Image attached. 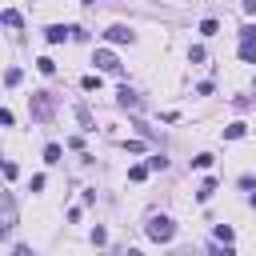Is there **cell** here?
Wrapping results in <instances>:
<instances>
[{"instance_id":"6da1fadb","label":"cell","mask_w":256,"mask_h":256,"mask_svg":"<svg viewBox=\"0 0 256 256\" xmlns=\"http://www.w3.org/2000/svg\"><path fill=\"white\" fill-rule=\"evenodd\" d=\"M28 108H32V116H36L40 124H48V120L56 116V100H52V92H32V96H28Z\"/></svg>"},{"instance_id":"7a4b0ae2","label":"cell","mask_w":256,"mask_h":256,"mask_svg":"<svg viewBox=\"0 0 256 256\" xmlns=\"http://www.w3.org/2000/svg\"><path fill=\"white\" fill-rule=\"evenodd\" d=\"M144 232H148L152 240H160V244H168V240L176 236V224H172V216H148V224H144Z\"/></svg>"},{"instance_id":"3957f363","label":"cell","mask_w":256,"mask_h":256,"mask_svg":"<svg viewBox=\"0 0 256 256\" xmlns=\"http://www.w3.org/2000/svg\"><path fill=\"white\" fill-rule=\"evenodd\" d=\"M92 64H96L100 72H112V76H120V60H116V52H108V48H96Z\"/></svg>"},{"instance_id":"277c9868","label":"cell","mask_w":256,"mask_h":256,"mask_svg":"<svg viewBox=\"0 0 256 256\" xmlns=\"http://www.w3.org/2000/svg\"><path fill=\"white\" fill-rule=\"evenodd\" d=\"M104 36H108L112 44H132V40H136V32H132L128 24H112V28L104 32Z\"/></svg>"},{"instance_id":"5b68a950","label":"cell","mask_w":256,"mask_h":256,"mask_svg":"<svg viewBox=\"0 0 256 256\" xmlns=\"http://www.w3.org/2000/svg\"><path fill=\"white\" fill-rule=\"evenodd\" d=\"M68 36H72L68 24H48V28H44V40H48V44H64Z\"/></svg>"},{"instance_id":"8992f818","label":"cell","mask_w":256,"mask_h":256,"mask_svg":"<svg viewBox=\"0 0 256 256\" xmlns=\"http://www.w3.org/2000/svg\"><path fill=\"white\" fill-rule=\"evenodd\" d=\"M116 100H120V108H132V112H136V108H144V100H140V96H136V92H132L128 84H124V88L116 92Z\"/></svg>"},{"instance_id":"52a82bcc","label":"cell","mask_w":256,"mask_h":256,"mask_svg":"<svg viewBox=\"0 0 256 256\" xmlns=\"http://www.w3.org/2000/svg\"><path fill=\"white\" fill-rule=\"evenodd\" d=\"M0 24H8V28H20V24H24V16H20L16 8H4V12H0Z\"/></svg>"},{"instance_id":"ba28073f","label":"cell","mask_w":256,"mask_h":256,"mask_svg":"<svg viewBox=\"0 0 256 256\" xmlns=\"http://www.w3.org/2000/svg\"><path fill=\"white\" fill-rule=\"evenodd\" d=\"M244 132H248V124H244V120H232V124L224 128V140H240Z\"/></svg>"},{"instance_id":"9c48e42d","label":"cell","mask_w":256,"mask_h":256,"mask_svg":"<svg viewBox=\"0 0 256 256\" xmlns=\"http://www.w3.org/2000/svg\"><path fill=\"white\" fill-rule=\"evenodd\" d=\"M240 48H256V24H244L240 28Z\"/></svg>"},{"instance_id":"30bf717a","label":"cell","mask_w":256,"mask_h":256,"mask_svg":"<svg viewBox=\"0 0 256 256\" xmlns=\"http://www.w3.org/2000/svg\"><path fill=\"white\" fill-rule=\"evenodd\" d=\"M76 120H80V128H84V132H92V128H96V124H92V112H88L84 104H76Z\"/></svg>"},{"instance_id":"8fae6325","label":"cell","mask_w":256,"mask_h":256,"mask_svg":"<svg viewBox=\"0 0 256 256\" xmlns=\"http://www.w3.org/2000/svg\"><path fill=\"white\" fill-rule=\"evenodd\" d=\"M212 196H216V180H204V184H200V192H196V200H200V204H208Z\"/></svg>"},{"instance_id":"7c38bea8","label":"cell","mask_w":256,"mask_h":256,"mask_svg":"<svg viewBox=\"0 0 256 256\" xmlns=\"http://www.w3.org/2000/svg\"><path fill=\"white\" fill-rule=\"evenodd\" d=\"M20 80H24V72H20V68H8V72H4V84H8V88H16Z\"/></svg>"},{"instance_id":"4fadbf2b","label":"cell","mask_w":256,"mask_h":256,"mask_svg":"<svg viewBox=\"0 0 256 256\" xmlns=\"http://www.w3.org/2000/svg\"><path fill=\"white\" fill-rule=\"evenodd\" d=\"M60 156H64L60 144H48V148H44V160H48V164H60Z\"/></svg>"},{"instance_id":"5bb4252c","label":"cell","mask_w":256,"mask_h":256,"mask_svg":"<svg viewBox=\"0 0 256 256\" xmlns=\"http://www.w3.org/2000/svg\"><path fill=\"white\" fill-rule=\"evenodd\" d=\"M164 168H168V160H164L160 152H156V156H148V172H164Z\"/></svg>"},{"instance_id":"9a60e30c","label":"cell","mask_w":256,"mask_h":256,"mask_svg":"<svg viewBox=\"0 0 256 256\" xmlns=\"http://www.w3.org/2000/svg\"><path fill=\"white\" fill-rule=\"evenodd\" d=\"M144 176H148V164H132V168H128V180H136V184H140Z\"/></svg>"},{"instance_id":"2e32d148","label":"cell","mask_w":256,"mask_h":256,"mask_svg":"<svg viewBox=\"0 0 256 256\" xmlns=\"http://www.w3.org/2000/svg\"><path fill=\"white\" fill-rule=\"evenodd\" d=\"M36 68H40L44 76H52V72H56V60H48V56H40V60H36Z\"/></svg>"},{"instance_id":"e0dca14e","label":"cell","mask_w":256,"mask_h":256,"mask_svg":"<svg viewBox=\"0 0 256 256\" xmlns=\"http://www.w3.org/2000/svg\"><path fill=\"white\" fill-rule=\"evenodd\" d=\"M232 236H236V232H232L228 224H216V240H224V244H232Z\"/></svg>"},{"instance_id":"ac0fdd59","label":"cell","mask_w":256,"mask_h":256,"mask_svg":"<svg viewBox=\"0 0 256 256\" xmlns=\"http://www.w3.org/2000/svg\"><path fill=\"white\" fill-rule=\"evenodd\" d=\"M216 28H220L216 20H200V36H216Z\"/></svg>"},{"instance_id":"d6986e66","label":"cell","mask_w":256,"mask_h":256,"mask_svg":"<svg viewBox=\"0 0 256 256\" xmlns=\"http://www.w3.org/2000/svg\"><path fill=\"white\" fill-rule=\"evenodd\" d=\"M80 88H84V92H92V88H100V76H84V80H80Z\"/></svg>"},{"instance_id":"ffe728a7","label":"cell","mask_w":256,"mask_h":256,"mask_svg":"<svg viewBox=\"0 0 256 256\" xmlns=\"http://www.w3.org/2000/svg\"><path fill=\"white\" fill-rule=\"evenodd\" d=\"M0 172H4V176H8V180H16V172H20V168H16V164H12V160H4V164H0Z\"/></svg>"},{"instance_id":"44dd1931","label":"cell","mask_w":256,"mask_h":256,"mask_svg":"<svg viewBox=\"0 0 256 256\" xmlns=\"http://www.w3.org/2000/svg\"><path fill=\"white\" fill-rule=\"evenodd\" d=\"M192 164H196V168H212V156H208V152H200V156H196Z\"/></svg>"},{"instance_id":"7402d4cb","label":"cell","mask_w":256,"mask_h":256,"mask_svg":"<svg viewBox=\"0 0 256 256\" xmlns=\"http://www.w3.org/2000/svg\"><path fill=\"white\" fill-rule=\"evenodd\" d=\"M240 8H244V12L252 16V12H256V0H240Z\"/></svg>"},{"instance_id":"603a6c76","label":"cell","mask_w":256,"mask_h":256,"mask_svg":"<svg viewBox=\"0 0 256 256\" xmlns=\"http://www.w3.org/2000/svg\"><path fill=\"white\" fill-rule=\"evenodd\" d=\"M12 256H32V248H28V244H20V248H16Z\"/></svg>"},{"instance_id":"cb8c5ba5","label":"cell","mask_w":256,"mask_h":256,"mask_svg":"<svg viewBox=\"0 0 256 256\" xmlns=\"http://www.w3.org/2000/svg\"><path fill=\"white\" fill-rule=\"evenodd\" d=\"M128 256H144V252H140V248H128Z\"/></svg>"},{"instance_id":"d4e9b609","label":"cell","mask_w":256,"mask_h":256,"mask_svg":"<svg viewBox=\"0 0 256 256\" xmlns=\"http://www.w3.org/2000/svg\"><path fill=\"white\" fill-rule=\"evenodd\" d=\"M248 204H252V208H256V192H252V196H248Z\"/></svg>"},{"instance_id":"484cf974","label":"cell","mask_w":256,"mask_h":256,"mask_svg":"<svg viewBox=\"0 0 256 256\" xmlns=\"http://www.w3.org/2000/svg\"><path fill=\"white\" fill-rule=\"evenodd\" d=\"M84 4H96V0H84Z\"/></svg>"}]
</instances>
